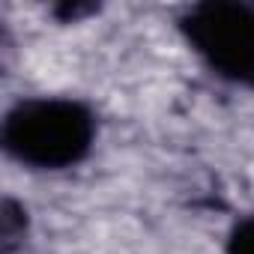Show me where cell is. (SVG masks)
Returning a JSON list of instances; mask_svg holds the SVG:
<instances>
[{
  "label": "cell",
  "instance_id": "7a4b0ae2",
  "mask_svg": "<svg viewBox=\"0 0 254 254\" xmlns=\"http://www.w3.org/2000/svg\"><path fill=\"white\" fill-rule=\"evenodd\" d=\"M177 33L212 78L254 93V3L200 0L177 15Z\"/></svg>",
  "mask_w": 254,
  "mask_h": 254
},
{
  "label": "cell",
  "instance_id": "277c9868",
  "mask_svg": "<svg viewBox=\"0 0 254 254\" xmlns=\"http://www.w3.org/2000/svg\"><path fill=\"white\" fill-rule=\"evenodd\" d=\"M224 254H254V215H239L227 236H224Z\"/></svg>",
  "mask_w": 254,
  "mask_h": 254
},
{
  "label": "cell",
  "instance_id": "6da1fadb",
  "mask_svg": "<svg viewBox=\"0 0 254 254\" xmlns=\"http://www.w3.org/2000/svg\"><path fill=\"white\" fill-rule=\"evenodd\" d=\"M99 111L72 93H27L6 105L0 120L3 156L27 174H69L99 144Z\"/></svg>",
  "mask_w": 254,
  "mask_h": 254
},
{
  "label": "cell",
  "instance_id": "3957f363",
  "mask_svg": "<svg viewBox=\"0 0 254 254\" xmlns=\"http://www.w3.org/2000/svg\"><path fill=\"white\" fill-rule=\"evenodd\" d=\"M30 236V212L24 203L6 197L0 206V251L3 254H15L24 248Z\"/></svg>",
  "mask_w": 254,
  "mask_h": 254
}]
</instances>
